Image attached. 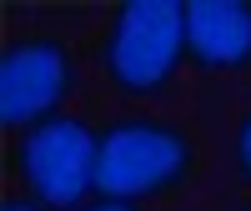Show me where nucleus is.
<instances>
[{"mask_svg":"<svg viewBox=\"0 0 251 211\" xmlns=\"http://www.w3.org/2000/svg\"><path fill=\"white\" fill-rule=\"evenodd\" d=\"M196 166V141L171 121H116L96 136L100 201H141L181 186Z\"/></svg>","mask_w":251,"mask_h":211,"instance_id":"nucleus-1","label":"nucleus"},{"mask_svg":"<svg viewBox=\"0 0 251 211\" xmlns=\"http://www.w3.org/2000/svg\"><path fill=\"white\" fill-rule=\"evenodd\" d=\"M186 55V5L126 0L106 30V76L131 96H151L176 76Z\"/></svg>","mask_w":251,"mask_h":211,"instance_id":"nucleus-2","label":"nucleus"},{"mask_svg":"<svg viewBox=\"0 0 251 211\" xmlns=\"http://www.w3.org/2000/svg\"><path fill=\"white\" fill-rule=\"evenodd\" d=\"M20 176L50 211H80L96 191V131L75 116H50L20 136Z\"/></svg>","mask_w":251,"mask_h":211,"instance_id":"nucleus-3","label":"nucleus"},{"mask_svg":"<svg viewBox=\"0 0 251 211\" xmlns=\"http://www.w3.org/2000/svg\"><path fill=\"white\" fill-rule=\"evenodd\" d=\"M71 86H75V60L60 40L50 35L15 40L0 60V121L30 131V126L60 116L55 106L71 96Z\"/></svg>","mask_w":251,"mask_h":211,"instance_id":"nucleus-4","label":"nucleus"},{"mask_svg":"<svg viewBox=\"0 0 251 211\" xmlns=\"http://www.w3.org/2000/svg\"><path fill=\"white\" fill-rule=\"evenodd\" d=\"M186 60L201 71L251 66V5L246 0H191L186 5Z\"/></svg>","mask_w":251,"mask_h":211,"instance_id":"nucleus-5","label":"nucleus"},{"mask_svg":"<svg viewBox=\"0 0 251 211\" xmlns=\"http://www.w3.org/2000/svg\"><path fill=\"white\" fill-rule=\"evenodd\" d=\"M236 166H241V176L251 181V111H246L241 126H236Z\"/></svg>","mask_w":251,"mask_h":211,"instance_id":"nucleus-6","label":"nucleus"},{"mask_svg":"<svg viewBox=\"0 0 251 211\" xmlns=\"http://www.w3.org/2000/svg\"><path fill=\"white\" fill-rule=\"evenodd\" d=\"M80 211H136L131 201H91V206H80Z\"/></svg>","mask_w":251,"mask_h":211,"instance_id":"nucleus-7","label":"nucleus"},{"mask_svg":"<svg viewBox=\"0 0 251 211\" xmlns=\"http://www.w3.org/2000/svg\"><path fill=\"white\" fill-rule=\"evenodd\" d=\"M0 211H40V206H35V201H20V196H15V201H5Z\"/></svg>","mask_w":251,"mask_h":211,"instance_id":"nucleus-8","label":"nucleus"}]
</instances>
